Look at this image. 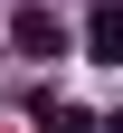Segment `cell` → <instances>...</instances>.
<instances>
[{
	"instance_id": "obj_1",
	"label": "cell",
	"mask_w": 123,
	"mask_h": 133,
	"mask_svg": "<svg viewBox=\"0 0 123 133\" xmlns=\"http://www.w3.org/2000/svg\"><path fill=\"white\" fill-rule=\"evenodd\" d=\"M0 48H10V57H66V29H57V10H47V0H19Z\"/></svg>"
},
{
	"instance_id": "obj_2",
	"label": "cell",
	"mask_w": 123,
	"mask_h": 133,
	"mask_svg": "<svg viewBox=\"0 0 123 133\" xmlns=\"http://www.w3.org/2000/svg\"><path fill=\"white\" fill-rule=\"evenodd\" d=\"M85 57L123 66V10H114V0H95V10H85Z\"/></svg>"
},
{
	"instance_id": "obj_3",
	"label": "cell",
	"mask_w": 123,
	"mask_h": 133,
	"mask_svg": "<svg viewBox=\"0 0 123 133\" xmlns=\"http://www.w3.org/2000/svg\"><path fill=\"white\" fill-rule=\"evenodd\" d=\"M104 124V114H85V105H47V95H38V133H95Z\"/></svg>"
},
{
	"instance_id": "obj_4",
	"label": "cell",
	"mask_w": 123,
	"mask_h": 133,
	"mask_svg": "<svg viewBox=\"0 0 123 133\" xmlns=\"http://www.w3.org/2000/svg\"><path fill=\"white\" fill-rule=\"evenodd\" d=\"M0 57H10V48H0Z\"/></svg>"
}]
</instances>
